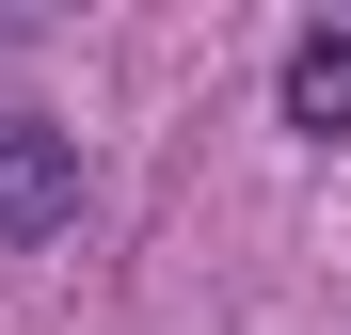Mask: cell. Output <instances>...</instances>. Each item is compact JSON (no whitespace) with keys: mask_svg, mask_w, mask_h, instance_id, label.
<instances>
[{"mask_svg":"<svg viewBox=\"0 0 351 335\" xmlns=\"http://www.w3.org/2000/svg\"><path fill=\"white\" fill-rule=\"evenodd\" d=\"M80 223V144L48 112H0V240H64Z\"/></svg>","mask_w":351,"mask_h":335,"instance_id":"cell-1","label":"cell"},{"mask_svg":"<svg viewBox=\"0 0 351 335\" xmlns=\"http://www.w3.org/2000/svg\"><path fill=\"white\" fill-rule=\"evenodd\" d=\"M287 128H304V144H351V16H304V32H287Z\"/></svg>","mask_w":351,"mask_h":335,"instance_id":"cell-2","label":"cell"}]
</instances>
